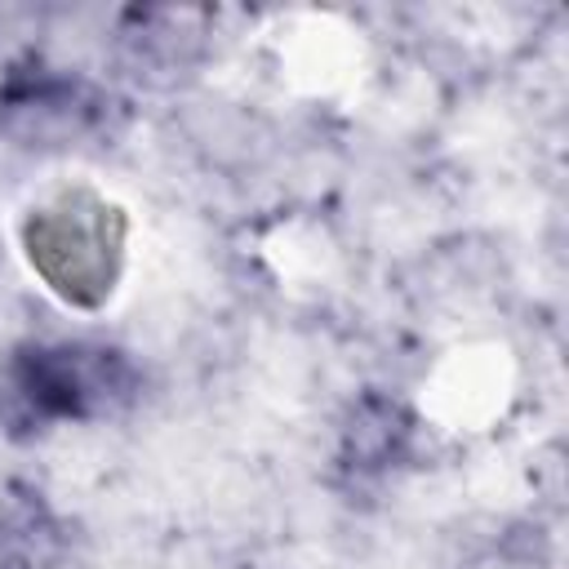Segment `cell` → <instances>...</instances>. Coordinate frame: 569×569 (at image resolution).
Masks as SVG:
<instances>
[{
	"label": "cell",
	"mask_w": 569,
	"mask_h": 569,
	"mask_svg": "<svg viewBox=\"0 0 569 569\" xmlns=\"http://www.w3.org/2000/svg\"><path fill=\"white\" fill-rule=\"evenodd\" d=\"M13 382L22 400L40 413H84L116 396H124L129 378L116 351H89V347H53L31 351L18 360Z\"/></svg>",
	"instance_id": "1"
}]
</instances>
